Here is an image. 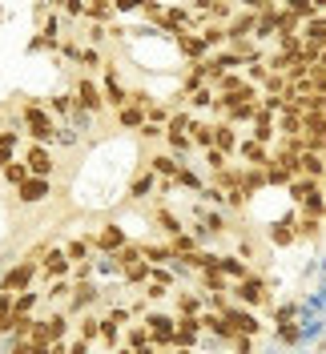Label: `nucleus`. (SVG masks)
<instances>
[{
  "label": "nucleus",
  "mask_w": 326,
  "mask_h": 354,
  "mask_svg": "<svg viewBox=\"0 0 326 354\" xmlns=\"http://www.w3.org/2000/svg\"><path fill=\"white\" fill-rule=\"evenodd\" d=\"M33 278H37V258H24L21 266H12V270L4 274V282H0V290H4V294H24Z\"/></svg>",
  "instance_id": "f257e3e1"
},
{
  "label": "nucleus",
  "mask_w": 326,
  "mask_h": 354,
  "mask_svg": "<svg viewBox=\"0 0 326 354\" xmlns=\"http://www.w3.org/2000/svg\"><path fill=\"white\" fill-rule=\"evenodd\" d=\"M24 125H28V137H33V141H53V121H48V113L41 109V105H24Z\"/></svg>",
  "instance_id": "f03ea898"
},
{
  "label": "nucleus",
  "mask_w": 326,
  "mask_h": 354,
  "mask_svg": "<svg viewBox=\"0 0 326 354\" xmlns=\"http://www.w3.org/2000/svg\"><path fill=\"white\" fill-rule=\"evenodd\" d=\"M254 28H258V12H238L234 21L226 24V41L230 44H238V41H246V37H254Z\"/></svg>",
  "instance_id": "7ed1b4c3"
},
{
  "label": "nucleus",
  "mask_w": 326,
  "mask_h": 354,
  "mask_svg": "<svg viewBox=\"0 0 326 354\" xmlns=\"http://www.w3.org/2000/svg\"><path fill=\"white\" fill-rule=\"evenodd\" d=\"M48 194H53V185H48V177H37V174L28 177L24 185H17V198H21L24 205H37V201H44Z\"/></svg>",
  "instance_id": "20e7f679"
},
{
  "label": "nucleus",
  "mask_w": 326,
  "mask_h": 354,
  "mask_svg": "<svg viewBox=\"0 0 326 354\" xmlns=\"http://www.w3.org/2000/svg\"><path fill=\"white\" fill-rule=\"evenodd\" d=\"M221 314H226V322H230V326H234L238 334H250V338H254V334L262 330V322L254 318V314H250V310H234V306H226Z\"/></svg>",
  "instance_id": "39448f33"
},
{
  "label": "nucleus",
  "mask_w": 326,
  "mask_h": 354,
  "mask_svg": "<svg viewBox=\"0 0 326 354\" xmlns=\"http://www.w3.org/2000/svg\"><path fill=\"white\" fill-rule=\"evenodd\" d=\"M234 294H238L242 302H250V306H262L266 302V286H262V278H254V274L242 278L238 286H234Z\"/></svg>",
  "instance_id": "423d86ee"
},
{
  "label": "nucleus",
  "mask_w": 326,
  "mask_h": 354,
  "mask_svg": "<svg viewBox=\"0 0 326 354\" xmlns=\"http://www.w3.org/2000/svg\"><path fill=\"white\" fill-rule=\"evenodd\" d=\"M77 105H81V109H89V113H101V105H105V93L93 85V81H81V85H77Z\"/></svg>",
  "instance_id": "0eeeda50"
},
{
  "label": "nucleus",
  "mask_w": 326,
  "mask_h": 354,
  "mask_svg": "<svg viewBox=\"0 0 326 354\" xmlns=\"http://www.w3.org/2000/svg\"><path fill=\"white\" fill-rule=\"evenodd\" d=\"M197 330H201V318H194V314H185V318H177V330H174V346H194Z\"/></svg>",
  "instance_id": "6e6552de"
},
{
  "label": "nucleus",
  "mask_w": 326,
  "mask_h": 354,
  "mask_svg": "<svg viewBox=\"0 0 326 354\" xmlns=\"http://www.w3.org/2000/svg\"><path fill=\"white\" fill-rule=\"evenodd\" d=\"M274 133H278V125H274V113L262 105L258 117H254V141H262V145H270L274 141Z\"/></svg>",
  "instance_id": "1a4fd4ad"
},
{
  "label": "nucleus",
  "mask_w": 326,
  "mask_h": 354,
  "mask_svg": "<svg viewBox=\"0 0 326 354\" xmlns=\"http://www.w3.org/2000/svg\"><path fill=\"white\" fill-rule=\"evenodd\" d=\"M238 149H242V161H246V165H258V169H266V165H270L266 145H262V141H254V137H250V141H242Z\"/></svg>",
  "instance_id": "9d476101"
},
{
  "label": "nucleus",
  "mask_w": 326,
  "mask_h": 354,
  "mask_svg": "<svg viewBox=\"0 0 326 354\" xmlns=\"http://www.w3.org/2000/svg\"><path fill=\"white\" fill-rule=\"evenodd\" d=\"M28 169H33L37 177H48V174H53V157H48V149H44L41 141L28 149Z\"/></svg>",
  "instance_id": "9b49d317"
},
{
  "label": "nucleus",
  "mask_w": 326,
  "mask_h": 354,
  "mask_svg": "<svg viewBox=\"0 0 326 354\" xmlns=\"http://www.w3.org/2000/svg\"><path fill=\"white\" fill-rule=\"evenodd\" d=\"M69 262H73L69 254H61V250H48V258H44V274H48L53 282H61V278L69 274Z\"/></svg>",
  "instance_id": "f8f14e48"
},
{
  "label": "nucleus",
  "mask_w": 326,
  "mask_h": 354,
  "mask_svg": "<svg viewBox=\"0 0 326 354\" xmlns=\"http://www.w3.org/2000/svg\"><path fill=\"white\" fill-rule=\"evenodd\" d=\"M12 322H17V294L0 290V334H12Z\"/></svg>",
  "instance_id": "ddd939ff"
},
{
  "label": "nucleus",
  "mask_w": 326,
  "mask_h": 354,
  "mask_svg": "<svg viewBox=\"0 0 326 354\" xmlns=\"http://www.w3.org/2000/svg\"><path fill=\"white\" fill-rule=\"evenodd\" d=\"M117 121H121L125 129H145V125H150V117H145L141 105H125V109H117Z\"/></svg>",
  "instance_id": "4468645a"
},
{
  "label": "nucleus",
  "mask_w": 326,
  "mask_h": 354,
  "mask_svg": "<svg viewBox=\"0 0 326 354\" xmlns=\"http://www.w3.org/2000/svg\"><path fill=\"white\" fill-rule=\"evenodd\" d=\"M141 254H145V245H137V242H125L117 254H113V266L117 270H129L133 262H141Z\"/></svg>",
  "instance_id": "2eb2a0df"
},
{
  "label": "nucleus",
  "mask_w": 326,
  "mask_h": 354,
  "mask_svg": "<svg viewBox=\"0 0 326 354\" xmlns=\"http://www.w3.org/2000/svg\"><path fill=\"white\" fill-rule=\"evenodd\" d=\"M125 245V234L117 230V225H105L101 234H97V250H105V254H117Z\"/></svg>",
  "instance_id": "dca6fc26"
},
{
  "label": "nucleus",
  "mask_w": 326,
  "mask_h": 354,
  "mask_svg": "<svg viewBox=\"0 0 326 354\" xmlns=\"http://www.w3.org/2000/svg\"><path fill=\"white\" fill-rule=\"evenodd\" d=\"M105 101L113 109H125V105H129V93L117 85V73H113V68H109V81H105Z\"/></svg>",
  "instance_id": "f3484780"
},
{
  "label": "nucleus",
  "mask_w": 326,
  "mask_h": 354,
  "mask_svg": "<svg viewBox=\"0 0 326 354\" xmlns=\"http://www.w3.org/2000/svg\"><path fill=\"white\" fill-rule=\"evenodd\" d=\"M177 44H181V53H185L190 61H201V53L210 48V44H206V37H190V32H177Z\"/></svg>",
  "instance_id": "a211bd4d"
},
{
  "label": "nucleus",
  "mask_w": 326,
  "mask_h": 354,
  "mask_svg": "<svg viewBox=\"0 0 326 354\" xmlns=\"http://www.w3.org/2000/svg\"><path fill=\"white\" fill-rule=\"evenodd\" d=\"M214 145H217V149H226V153H230L234 145H242V141H238V133H234V121H217Z\"/></svg>",
  "instance_id": "6ab92c4d"
},
{
  "label": "nucleus",
  "mask_w": 326,
  "mask_h": 354,
  "mask_svg": "<svg viewBox=\"0 0 326 354\" xmlns=\"http://www.w3.org/2000/svg\"><path fill=\"white\" fill-rule=\"evenodd\" d=\"M302 177H318V181H323L326 177V157L314 153V149H306L302 153Z\"/></svg>",
  "instance_id": "aec40b11"
},
{
  "label": "nucleus",
  "mask_w": 326,
  "mask_h": 354,
  "mask_svg": "<svg viewBox=\"0 0 326 354\" xmlns=\"http://www.w3.org/2000/svg\"><path fill=\"white\" fill-rule=\"evenodd\" d=\"M318 230H323L318 214H306V209H302V218L294 221V234H298V238H318Z\"/></svg>",
  "instance_id": "412c9836"
},
{
  "label": "nucleus",
  "mask_w": 326,
  "mask_h": 354,
  "mask_svg": "<svg viewBox=\"0 0 326 354\" xmlns=\"http://www.w3.org/2000/svg\"><path fill=\"white\" fill-rule=\"evenodd\" d=\"M12 149H17V129H4L0 133V174L12 165Z\"/></svg>",
  "instance_id": "4be33fe9"
},
{
  "label": "nucleus",
  "mask_w": 326,
  "mask_h": 354,
  "mask_svg": "<svg viewBox=\"0 0 326 354\" xmlns=\"http://www.w3.org/2000/svg\"><path fill=\"white\" fill-rule=\"evenodd\" d=\"M214 133H217V125H206V121H190V137H194L201 149H210V145H214Z\"/></svg>",
  "instance_id": "5701e85b"
},
{
  "label": "nucleus",
  "mask_w": 326,
  "mask_h": 354,
  "mask_svg": "<svg viewBox=\"0 0 326 354\" xmlns=\"http://www.w3.org/2000/svg\"><path fill=\"white\" fill-rule=\"evenodd\" d=\"M97 294H101L97 286H89V282H81V286L73 290V302H69V306H73V310H85V306H93V302H97Z\"/></svg>",
  "instance_id": "b1692460"
},
{
  "label": "nucleus",
  "mask_w": 326,
  "mask_h": 354,
  "mask_svg": "<svg viewBox=\"0 0 326 354\" xmlns=\"http://www.w3.org/2000/svg\"><path fill=\"white\" fill-rule=\"evenodd\" d=\"M217 270H221V274H226V278H250V266L246 262H238V258H217Z\"/></svg>",
  "instance_id": "393cba45"
},
{
  "label": "nucleus",
  "mask_w": 326,
  "mask_h": 354,
  "mask_svg": "<svg viewBox=\"0 0 326 354\" xmlns=\"http://www.w3.org/2000/svg\"><path fill=\"white\" fill-rule=\"evenodd\" d=\"M153 185H157V181H153L150 169H145V174H137V177H133V185H129V198H137V201H141V198H150V194H153Z\"/></svg>",
  "instance_id": "a878e982"
},
{
  "label": "nucleus",
  "mask_w": 326,
  "mask_h": 354,
  "mask_svg": "<svg viewBox=\"0 0 326 354\" xmlns=\"http://www.w3.org/2000/svg\"><path fill=\"white\" fill-rule=\"evenodd\" d=\"M266 177H270V185H290V181H294V174L286 169L282 161H274V157H270V165H266Z\"/></svg>",
  "instance_id": "bb28decb"
},
{
  "label": "nucleus",
  "mask_w": 326,
  "mask_h": 354,
  "mask_svg": "<svg viewBox=\"0 0 326 354\" xmlns=\"http://www.w3.org/2000/svg\"><path fill=\"white\" fill-rule=\"evenodd\" d=\"M201 286L210 290V294H226V274H221V270H201Z\"/></svg>",
  "instance_id": "cd10ccee"
},
{
  "label": "nucleus",
  "mask_w": 326,
  "mask_h": 354,
  "mask_svg": "<svg viewBox=\"0 0 326 354\" xmlns=\"http://www.w3.org/2000/svg\"><path fill=\"white\" fill-rule=\"evenodd\" d=\"M290 225H294V221H278V225H270V242H274V245H290L294 238H298Z\"/></svg>",
  "instance_id": "c85d7f7f"
},
{
  "label": "nucleus",
  "mask_w": 326,
  "mask_h": 354,
  "mask_svg": "<svg viewBox=\"0 0 326 354\" xmlns=\"http://www.w3.org/2000/svg\"><path fill=\"white\" fill-rule=\"evenodd\" d=\"M150 165H153V174H161V177H177V169H181L174 157H165V153L150 157Z\"/></svg>",
  "instance_id": "c756f323"
},
{
  "label": "nucleus",
  "mask_w": 326,
  "mask_h": 354,
  "mask_svg": "<svg viewBox=\"0 0 326 354\" xmlns=\"http://www.w3.org/2000/svg\"><path fill=\"white\" fill-rule=\"evenodd\" d=\"M28 177H33V169H28V165H21V161H12V165L4 169V181H8L12 189H17V185H24Z\"/></svg>",
  "instance_id": "7c9ffc66"
},
{
  "label": "nucleus",
  "mask_w": 326,
  "mask_h": 354,
  "mask_svg": "<svg viewBox=\"0 0 326 354\" xmlns=\"http://www.w3.org/2000/svg\"><path fill=\"white\" fill-rule=\"evenodd\" d=\"M282 8H290V12H298L302 21H314V17H318V4H314V0H286Z\"/></svg>",
  "instance_id": "2f4dec72"
},
{
  "label": "nucleus",
  "mask_w": 326,
  "mask_h": 354,
  "mask_svg": "<svg viewBox=\"0 0 326 354\" xmlns=\"http://www.w3.org/2000/svg\"><path fill=\"white\" fill-rule=\"evenodd\" d=\"M250 85V81H246V77H238V73H226V77H221V81H217V93H238V88H246Z\"/></svg>",
  "instance_id": "473e14b6"
},
{
  "label": "nucleus",
  "mask_w": 326,
  "mask_h": 354,
  "mask_svg": "<svg viewBox=\"0 0 326 354\" xmlns=\"http://www.w3.org/2000/svg\"><path fill=\"white\" fill-rule=\"evenodd\" d=\"M206 161H210V169H214V174L230 169V157H226V149H217V145H210V149H206Z\"/></svg>",
  "instance_id": "72a5a7b5"
},
{
  "label": "nucleus",
  "mask_w": 326,
  "mask_h": 354,
  "mask_svg": "<svg viewBox=\"0 0 326 354\" xmlns=\"http://www.w3.org/2000/svg\"><path fill=\"white\" fill-rule=\"evenodd\" d=\"M217 189H238L242 185V169H221V174H214Z\"/></svg>",
  "instance_id": "f704fd0d"
},
{
  "label": "nucleus",
  "mask_w": 326,
  "mask_h": 354,
  "mask_svg": "<svg viewBox=\"0 0 326 354\" xmlns=\"http://www.w3.org/2000/svg\"><path fill=\"white\" fill-rule=\"evenodd\" d=\"M121 274H125V282H145V278H150L153 270H150V262L141 258V262H133L129 270H121Z\"/></svg>",
  "instance_id": "c9c22d12"
},
{
  "label": "nucleus",
  "mask_w": 326,
  "mask_h": 354,
  "mask_svg": "<svg viewBox=\"0 0 326 354\" xmlns=\"http://www.w3.org/2000/svg\"><path fill=\"white\" fill-rule=\"evenodd\" d=\"M44 326H48V338H53V342H61V334H65V314H48V318H44Z\"/></svg>",
  "instance_id": "e433bc0d"
},
{
  "label": "nucleus",
  "mask_w": 326,
  "mask_h": 354,
  "mask_svg": "<svg viewBox=\"0 0 326 354\" xmlns=\"http://www.w3.org/2000/svg\"><path fill=\"white\" fill-rule=\"evenodd\" d=\"M298 24H302V17H298V12H290V8H282V12H278V32H298Z\"/></svg>",
  "instance_id": "4c0bfd02"
},
{
  "label": "nucleus",
  "mask_w": 326,
  "mask_h": 354,
  "mask_svg": "<svg viewBox=\"0 0 326 354\" xmlns=\"http://www.w3.org/2000/svg\"><path fill=\"white\" fill-rule=\"evenodd\" d=\"M174 245H145V262H170Z\"/></svg>",
  "instance_id": "58836bf2"
},
{
  "label": "nucleus",
  "mask_w": 326,
  "mask_h": 354,
  "mask_svg": "<svg viewBox=\"0 0 326 354\" xmlns=\"http://www.w3.org/2000/svg\"><path fill=\"white\" fill-rule=\"evenodd\" d=\"M157 221H161V230H165L170 238H177V234H181V221H177L170 209H161V214H157Z\"/></svg>",
  "instance_id": "ea45409f"
},
{
  "label": "nucleus",
  "mask_w": 326,
  "mask_h": 354,
  "mask_svg": "<svg viewBox=\"0 0 326 354\" xmlns=\"http://www.w3.org/2000/svg\"><path fill=\"white\" fill-rule=\"evenodd\" d=\"M33 326H37V322H33L28 314H17V322H12V338H28V334H33Z\"/></svg>",
  "instance_id": "a19ab883"
},
{
  "label": "nucleus",
  "mask_w": 326,
  "mask_h": 354,
  "mask_svg": "<svg viewBox=\"0 0 326 354\" xmlns=\"http://www.w3.org/2000/svg\"><path fill=\"white\" fill-rule=\"evenodd\" d=\"M97 334H101V318H81V338H85V342H93Z\"/></svg>",
  "instance_id": "79ce46f5"
},
{
  "label": "nucleus",
  "mask_w": 326,
  "mask_h": 354,
  "mask_svg": "<svg viewBox=\"0 0 326 354\" xmlns=\"http://www.w3.org/2000/svg\"><path fill=\"white\" fill-rule=\"evenodd\" d=\"M165 137H170V145H174V149H190V145H194V137H190V133L165 129Z\"/></svg>",
  "instance_id": "37998d69"
},
{
  "label": "nucleus",
  "mask_w": 326,
  "mask_h": 354,
  "mask_svg": "<svg viewBox=\"0 0 326 354\" xmlns=\"http://www.w3.org/2000/svg\"><path fill=\"white\" fill-rule=\"evenodd\" d=\"M266 77H270V65H266V61H254V65H250V81H254V85H266Z\"/></svg>",
  "instance_id": "c03bdc74"
},
{
  "label": "nucleus",
  "mask_w": 326,
  "mask_h": 354,
  "mask_svg": "<svg viewBox=\"0 0 326 354\" xmlns=\"http://www.w3.org/2000/svg\"><path fill=\"white\" fill-rule=\"evenodd\" d=\"M201 37H206V44L214 48V44L226 41V28H217V24H206V32H201Z\"/></svg>",
  "instance_id": "a18cd8bd"
},
{
  "label": "nucleus",
  "mask_w": 326,
  "mask_h": 354,
  "mask_svg": "<svg viewBox=\"0 0 326 354\" xmlns=\"http://www.w3.org/2000/svg\"><path fill=\"white\" fill-rule=\"evenodd\" d=\"M69 258H73V262H85V254H89V242L85 238H81V242H69V250H65Z\"/></svg>",
  "instance_id": "49530a36"
},
{
  "label": "nucleus",
  "mask_w": 326,
  "mask_h": 354,
  "mask_svg": "<svg viewBox=\"0 0 326 354\" xmlns=\"http://www.w3.org/2000/svg\"><path fill=\"white\" fill-rule=\"evenodd\" d=\"M33 306H37V294H33V290H24V294H17V314H28Z\"/></svg>",
  "instance_id": "de8ad7c7"
},
{
  "label": "nucleus",
  "mask_w": 326,
  "mask_h": 354,
  "mask_svg": "<svg viewBox=\"0 0 326 354\" xmlns=\"http://www.w3.org/2000/svg\"><path fill=\"white\" fill-rule=\"evenodd\" d=\"M117 330H121L117 322H109V318H101V334H105V342H109V346H117Z\"/></svg>",
  "instance_id": "09e8293b"
},
{
  "label": "nucleus",
  "mask_w": 326,
  "mask_h": 354,
  "mask_svg": "<svg viewBox=\"0 0 326 354\" xmlns=\"http://www.w3.org/2000/svg\"><path fill=\"white\" fill-rule=\"evenodd\" d=\"M174 181H181V185H190V189H201V181H197L194 174H190V169H177V177Z\"/></svg>",
  "instance_id": "8fccbe9b"
},
{
  "label": "nucleus",
  "mask_w": 326,
  "mask_h": 354,
  "mask_svg": "<svg viewBox=\"0 0 326 354\" xmlns=\"http://www.w3.org/2000/svg\"><path fill=\"white\" fill-rule=\"evenodd\" d=\"M210 17H217V21H226V17H230V0H214V8H210Z\"/></svg>",
  "instance_id": "3c124183"
},
{
  "label": "nucleus",
  "mask_w": 326,
  "mask_h": 354,
  "mask_svg": "<svg viewBox=\"0 0 326 354\" xmlns=\"http://www.w3.org/2000/svg\"><path fill=\"white\" fill-rule=\"evenodd\" d=\"M105 318H109V322H117V326H125V322H129V310H121V306H117V310H109Z\"/></svg>",
  "instance_id": "603ef678"
},
{
  "label": "nucleus",
  "mask_w": 326,
  "mask_h": 354,
  "mask_svg": "<svg viewBox=\"0 0 326 354\" xmlns=\"http://www.w3.org/2000/svg\"><path fill=\"white\" fill-rule=\"evenodd\" d=\"M89 12L93 17H109V0H89Z\"/></svg>",
  "instance_id": "864d4df0"
},
{
  "label": "nucleus",
  "mask_w": 326,
  "mask_h": 354,
  "mask_svg": "<svg viewBox=\"0 0 326 354\" xmlns=\"http://www.w3.org/2000/svg\"><path fill=\"white\" fill-rule=\"evenodd\" d=\"M129 101H133V105H141V109H150V93H141V88H133Z\"/></svg>",
  "instance_id": "5fc2aeb1"
},
{
  "label": "nucleus",
  "mask_w": 326,
  "mask_h": 354,
  "mask_svg": "<svg viewBox=\"0 0 326 354\" xmlns=\"http://www.w3.org/2000/svg\"><path fill=\"white\" fill-rule=\"evenodd\" d=\"M145 298H165V282H153V286H145Z\"/></svg>",
  "instance_id": "6e6d98bb"
},
{
  "label": "nucleus",
  "mask_w": 326,
  "mask_h": 354,
  "mask_svg": "<svg viewBox=\"0 0 326 354\" xmlns=\"http://www.w3.org/2000/svg\"><path fill=\"white\" fill-rule=\"evenodd\" d=\"M242 8H250V12H262V8H270V0H242Z\"/></svg>",
  "instance_id": "4d7b16f0"
},
{
  "label": "nucleus",
  "mask_w": 326,
  "mask_h": 354,
  "mask_svg": "<svg viewBox=\"0 0 326 354\" xmlns=\"http://www.w3.org/2000/svg\"><path fill=\"white\" fill-rule=\"evenodd\" d=\"M177 302H181V310H185V314H194V310H197V298H190V294H181Z\"/></svg>",
  "instance_id": "13d9d810"
},
{
  "label": "nucleus",
  "mask_w": 326,
  "mask_h": 354,
  "mask_svg": "<svg viewBox=\"0 0 326 354\" xmlns=\"http://www.w3.org/2000/svg\"><path fill=\"white\" fill-rule=\"evenodd\" d=\"M81 61H85L89 68H97V53H93V48H85V53H81Z\"/></svg>",
  "instance_id": "bf43d9fd"
},
{
  "label": "nucleus",
  "mask_w": 326,
  "mask_h": 354,
  "mask_svg": "<svg viewBox=\"0 0 326 354\" xmlns=\"http://www.w3.org/2000/svg\"><path fill=\"white\" fill-rule=\"evenodd\" d=\"M150 121H157V125H161V121H165V109H161V105H153V109H150Z\"/></svg>",
  "instance_id": "052dcab7"
},
{
  "label": "nucleus",
  "mask_w": 326,
  "mask_h": 354,
  "mask_svg": "<svg viewBox=\"0 0 326 354\" xmlns=\"http://www.w3.org/2000/svg\"><path fill=\"white\" fill-rule=\"evenodd\" d=\"M33 354H53V346H33Z\"/></svg>",
  "instance_id": "680f3d73"
},
{
  "label": "nucleus",
  "mask_w": 326,
  "mask_h": 354,
  "mask_svg": "<svg viewBox=\"0 0 326 354\" xmlns=\"http://www.w3.org/2000/svg\"><path fill=\"white\" fill-rule=\"evenodd\" d=\"M314 4H318V12H326V0H314Z\"/></svg>",
  "instance_id": "e2e57ef3"
},
{
  "label": "nucleus",
  "mask_w": 326,
  "mask_h": 354,
  "mask_svg": "<svg viewBox=\"0 0 326 354\" xmlns=\"http://www.w3.org/2000/svg\"><path fill=\"white\" fill-rule=\"evenodd\" d=\"M270 4H286V0H270Z\"/></svg>",
  "instance_id": "0e129e2a"
},
{
  "label": "nucleus",
  "mask_w": 326,
  "mask_h": 354,
  "mask_svg": "<svg viewBox=\"0 0 326 354\" xmlns=\"http://www.w3.org/2000/svg\"><path fill=\"white\" fill-rule=\"evenodd\" d=\"M153 354H157V351H153Z\"/></svg>",
  "instance_id": "69168bd1"
}]
</instances>
